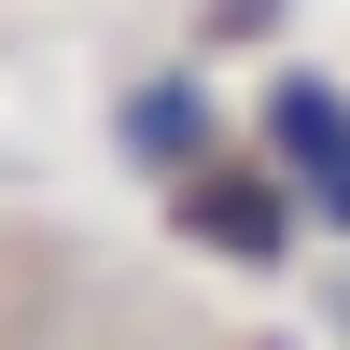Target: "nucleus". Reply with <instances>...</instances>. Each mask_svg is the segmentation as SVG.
<instances>
[{
	"label": "nucleus",
	"mask_w": 350,
	"mask_h": 350,
	"mask_svg": "<svg viewBox=\"0 0 350 350\" xmlns=\"http://www.w3.org/2000/svg\"><path fill=\"white\" fill-rule=\"evenodd\" d=\"M183 239L239 252V267H280L295 211H280V183H252V168H211V183H183Z\"/></svg>",
	"instance_id": "nucleus-1"
},
{
	"label": "nucleus",
	"mask_w": 350,
	"mask_h": 350,
	"mask_svg": "<svg viewBox=\"0 0 350 350\" xmlns=\"http://www.w3.org/2000/svg\"><path fill=\"white\" fill-rule=\"evenodd\" d=\"M126 126H140V154H196V98H183V84H168V98H140Z\"/></svg>",
	"instance_id": "nucleus-2"
},
{
	"label": "nucleus",
	"mask_w": 350,
	"mask_h": 350,
	"mask_svg": "<svg viewBox=\"0 0 350 350\" xmlns=\"http://www.w3.org/2000/svg\"><path fill=\"white\" fill-rule=\"evenodd\" d=\"M295 183H308V196H323V224H350V140H336V154H323V168H295Z\"/></svg>",
	"instance_id": "nucleus-3"
}]
</instances>
